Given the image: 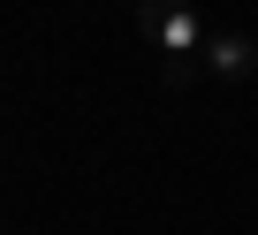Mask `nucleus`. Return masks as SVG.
Returning <instances> with one entry per match:
<instances>
[{"instance_id": "1", "label": "nucleus", "mask_w": 258, "mask_h": 235, "mask_svg": "<svg viewBox=\"0 0 258 235\" xmlns=\"http://www.w3.org/2000/svg\"><path fill=\"white\" fill-rule=\"evenodd\" d=\"M137 38L160 53V76L167 84H190L205 76V16L190 8V0H137Z\"/></svg>"}, {"instance_id": "2", "label": "nucleus", "mask_w": 258, "mask_h": 235, "mask_svg": "<svg viewBox=\"0 0 258 235\" xmlns=\"http://www.w3.org/2000/svg\"><path fill=\"white\" fill-rule=\"evenodd\" d=\"M205 76L250 84V76H258V38H250V31H213V38H205Z\"/></svg>"}]
</instances>
